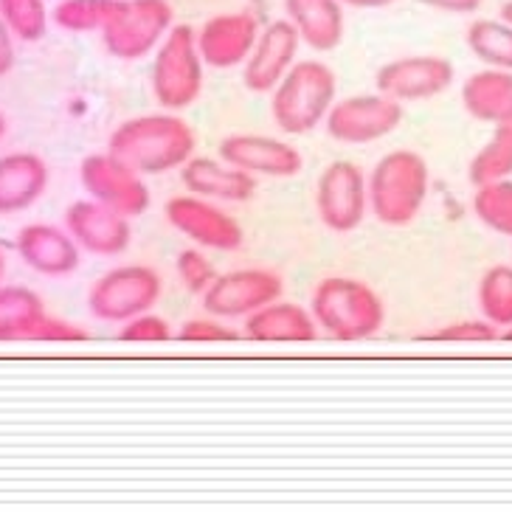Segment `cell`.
<instances>
[{
  "label": "cell",
  "mask_w": 512,
  "mask_h": 512,
  "mask_svg": "<svg viewBox=\"0 0 512 512\" xmlns=\"http://www.w3.org/2000/svg\"><path fill=\"white\" fill-rule=\"evenodd\" d=\"M285 20L299 31L302 43L330 54L347 37V6L341 0H282Z\"/></svg>",
  "instance_id": "obj_19"
},
{
  "label": "cell",
  "mask_w": 512,
  "mask_h": 512,
  "mask_svg": "<svg viewBox=\"0 0 512 512\" xmlns=\"http://www.w3.org/2000/svg\"><path fill=\"white\" fill-rule=\"evenodd\" d=\"M46 316V302L31 287H0V341H31Z\"/></svg>",
  "instance_id": "obj_24"
},
{
  "label": "cell",
  "mask_w": 512,
  "mask_h": 512,
  "mask_svg": "<svg viewBox=\"0 0 512 512\" xmlns=\"http://www.w3.org/2000/svg\"><path fill=\"white\" fill-rule=\"evenodd\" d=\"M316 211L335 234L361 228L369 214V175L352 161H332L316 181Z\"/></svg>",
  "instance_id": "obj_9"
},
{
  "label": "cell",
  "mask_w": 512,
  "mask_h": 512,
  "mask_svg": "<svg viewBox=\"0 0 512 512\" xmlns=\"http://www.w3.org/2000/svg\"><path fill=\"white\" fill-rule=\"evenodd\" d=\"M119 0H60L51 9V23L71 34H102Z\"/></svg>",
  "instance_id": "obj_28"
},
{
  "label": "cell",
  "mask_w": 512,
  "mask_h": 512,
  "mask_svg": "<svg viewBox=\"0 0 512 512\" xmlns=\"http://www.w3.org/2000/svg\"><path fill=\"white\" fill-rule=\"evenodd\" d=\"M302 37L299 31L282 20H273L265 29L259 31L254 51L248 62L242 65V82L251 93H271L287 71L299 62V51H302Z\"/></svg>",
  "instance_id": "obj_15"
},
{
  "label": "cell",
  "mask_w": 512,
  "mask_h": 512,
  "mask_svg": "<svg viewBox=\"0 0 512 512\" xmlns=\"http://www.w3.org/2000/svg\"><path fill=\"white\" fill-rule=\"evenodd\" d=\"M6 127H9V124H6V116L0 113V141H3V136H6Z\"/></svg>",
  "instance_id": "obj_41"
},
{
  "label": "cell",
  "mask_w": 512,
  "mask_h": 512,
  "mask_svg": "<svg viewBox=\"0 0 512 512\" xmlns=\"http://www.w3.org/2000/svg\"><path fill=\"white\" fill-rule=\"evenodd\" d=\"M470 54L487 68L512 71V23L504 17H476L465 31Z\"/></svg>",
  "instance_id": "obj_25"
},
{
  "label": "cell",
  "mask_w": 512,
  "mask_h": 512,
  "mask_svg": "<svg viewBox=\"0 0 512 512\" xmlns=\"http://www.w3.org/2000/svg\"><path fill=\"white\" fill-rule=\"evenodd\" d=\"M245 338H251L256 344H307L318 338V324L313 313L293 302L265 304L262 310H256L245 318Z\"/></svg>",
  "instance_id": "obj_22"
},
{
  "label": "cell",
  "mask_w": 512,
  "mask_h": 512,
  "mask_svg": "<svg viewBox=\"0 0 512 512\" xmlns=\"http://www.w3.org/2000/svg\"><path fill=\"white\" fill-rule=\"evenodd\" d=\"M203 74L206 62L197 48V31L175 23L152 54L150 88L155 102L172 113L192 107L203 93Z\"/></svg>",
  "instance_id": "obj_5"
},
{
  "label": "cell",
  "mask_w": 512,
  "mask_h": 512,
  "mask_svg": "<svg viewBox=\"0 0 512 512\" xmlns=\"http://www.w3.org/2000/svg\"><path fill=\"white\" fill-rule=\"evenodd\" d=\"M48 164L34 152L0 155V217L29 211L48 189Z\"/></svg>",
  "instance_id": "obj_20"
},
{
  "label": "cell",
  "mask_w": 512,
  "mask_h": 512,
  "mask_svg": "<svg viewBox=\"0 0 512 512\" xmlns=\"http://www.w3.org/2000/svg\"><path fill=\"white\" fill-rule=\"evenodd\" d=\"M338 76L324 60H299L271 91V116L287 136L321 127L338 102Z\"/></svg>",
  "instance_id": "obj_4"
},
{
  "label": "cell",
  "mask_w": 512,
  "mask_h": 512,
  "mask_svg": "<svg viewBox=\"0 0 512 512\" xmlns=\"http://www.w3.org/2000/svg\"><path fill=\"white\" fill-rule=\"evenodd\" d=\"M347 9H386V6H392L397 0H341Z\"/></svg>",
  "instance_id": "obj_38"
},
{
  "label": "cell",
  "mask_w": 512,
  "mask_h": 512,
  "mask_svg": "<svg viewBox=\"0 0 512 512\" xmlns=\"http://www.w3.org/2000/svg\"><path fill=\"white\" fill-rule=\"evenodd\" d=\"M175 26L169 0H119L116 12L102 29V46L121 62H138L155 54Z\"/></svg>",
  "instance_id": "obj_6"
},
{
  "label": "cell",
  "mask_w": 512,
  "mask_h": 512,
  "mask_svg": "<svg viewBox=\"0 0 512 512\" xmlns=\"http://www.w3.org/2000/svg\"><path fill=\"white\" fill-rule=\"evenodd\" d=\"M175 271H178L181 285L189 293H195V296H203L209 290L211 282L220 276L209 262V256L203 254L200 248H186V251H181L178 259H175Z\"/></svg>",
  "instance_id": "obj_31"
},
{
  "label": "cell",
  "mask_w": 512,
  "mask_h": 512,
  "mask_svg": "<svg viewBox=\"0 0 512 512\" xmlns=\"http://www.w3.org/2000/svg\"><path fill=\"white\" fill-rule=\"evenodd\" d=\"M178 341H186V344H228V341H237L240 332L231 330L223 324V318H192L186 321L178 335Z\"/></svg>",
  "instance_id": "obj_34"
},
{
  "label": "cell",
  "mask_w": 512,
  "mask_h": 512,
  "mask_svg": "<svg viewBox=\"0 0 512 512\" xmlns=\"http://www.w3.org/2000/svg\"><path fill=\"white\" fill-rule=\"evenodd\" d=\"M462 105L467 116L490 127L512 121V71L484 68L462 82Z\"/></svg>",
  "instance_id": "obj_23"
},
{
  "label": "cell",
  "mask_w": 512,
  "mask_h": 512,
  "mask_svg": "<svg viewBox=\"0 0 512 512\" xmlns=\"http://www.w3.org/2000/svg\"><path fill=\"white\" fill-rule=\"evenodd\" d=\"M3 271H6V259H3V251H0V279H3Z\"/></svg>",
  "instance_id": "obj_42"
},
{
  "label": "cell",
  "mask_w": 512,
  "mask_h": 512,
  "mask_svg": "<svg viewBox=\"0 0 512 512\" xmlns=\"http://www.w3.org/2000/svg\"><path fill=\"white\" fill-rule=\"evenodd\" d=\"M498 330L490 321H456L448 327H439L437 332L425 335V341H437V344H490L496 341Z\"/></svg>",
  "instance_id": "obj_33"
},
{
  "label": "cell",
  "mask_w": 512,
  "mask_h": 512,
  "mask_svg": "<svg viewBox=\"0 0 512 512\" xmlns=\"http://www.w3.org/2000/svg\"><path fill=\"white\" fill-rule=\"evenodd\" d=\"M456 79L451 60L439 54H414L380 65L375 74L377 91L392 96L400 105L428 102L448 91Z\"/></svg>",
  "instance_id": "obj_13"
},
{
  "label": "cell",
  "mask_w": 512,
  "mask_h": 512,
  "mask_svg": "<svg viewBox=\"0 0 512 512\" xmlns=\"http://www.w3.org/2000/svg\"><path fill=\"white\" fill-rule=\"evenodd\" d=\"M31 341H43V344H76V341H88V332L79 324H71L65 318L46 316L40 321V327L34 330Z\"/></svg>",
  "instance_id": "obj_35"
},
{
  "label": "cell",
  "mask_w": 512,
  "mask_h": 512,
  "mask_svg": "<svg viewBox=\"0 0 512 512\" xmlns=\"http://www.w3.org/2000/svg\"><path fill=\"white\" fill-rule=\"evenodd\" d=\"M161 273L150 265H119L102 273L88 290V310L107 324H124L150 313L161 299Z\"/></svg>",
  "instance_id": "obj_7"
},
{
  "label": "cell",
  "mask_w": 512,
  "mask_h": 512,
  "mask_svg": "<svg viewBox=\"0 0 512 512\" xmlns=\"http://www.w3.org/2000/svg\"><path fill=\"white\" fill-rule=\"evenodd\" d=\"M181 183L186 192L223 203H245L256 195V178L237 166L226 164L223 158L195 155L181 169Z\"/></svg>",
  "instance_id": "obj_21"
},
{
  "label": "cell",
  "mask_w": 512,
  "mask_h": 512,
  "mask_svg": "<svg viewBox=\"0 0 512 512\" xmlns=\"http://www.w3.org/2000/svg\"><path fill=\"white\" fill-rule=\"evenodd\" d=\"M15 34L6 26V20L0 17V76H6L15 68Z\"/></svg>",
  "instance_id": "obj_37"
},
{
  "label": "cell",
  "mask_w": 512,
  "mask_h": 512,
  "mask_svg": "<svg viewBox=\"0 0 512 512\" xmlns=\"http://www.w3.org/2000/svg\"><path fill=\"white\" fill-rule=\"evenodd\" d=\"M498 338H501V341H507V344H512V327H507V330L501 332Z\"/></svg>",
  "instance_id": "obj_40"
},
{
  "label": "cell",
  "mask_w": 512,
  "mask_h": 512,
  "mask_svg": "<svg viewBox=\"0 0 512 512\" xmlns=\"http://www.w3.org/2000/svg\"><path fill=\"white\" fill-rule=\"evenodd\" d=\"M403 116H406V110L392 96H383L380 91L358 93V96H347V99L335 102L324 127L332 141L349 144V147H363V144H375V141L392 136L403 124Z\"/></svg>",
  "instance_id": "obj_8"
},
{
  "label": "cell",
  "mask_w": 512,
  "mask_h": 512,
  "mask_svg": "<svg viewBox=\"0 0 512 512\" xmlns=\"http://www.w3.org/2000/svg\"><path fill=\"white\" fill-rule=\"evenodd\" d=\"M431 189V169L420 152H386L369 172V211L389 228L411 226Z\"/></svg>",
  "instance_id": "obj_3"
},
{
  "label": "cell",
  "mask_w": 512,
  "mask_h": 512,
  "mask_svg": "<svg viewBox=\"0 0 512 512\" xmlns=\"http://www.w3.org/2000/svg\"><path fill=\"white\" fill-rule=\"evenodd\" d=\"M195 150L197 136L192 124L172 110L121 121L107 138V152L133 166L144 178L181 172L189 158H195Z\"/></svg>",
  "instance_id": "obj_1"
},
{
  "label": "cell",
  "mask_w": 512,
  "mask_h": 512,
  "mask_svg": "<svg viewBox=\"0 0 512 512\" xmlns=\"http://www.w3.org/2000/svg\"><path fill=\"white\" fill-rule=\"evenodd\" d=\"M417 3L442 15H476L484 0H417Z\"/></svg>",
  "instance_id": "obj_36"
},
{
  "label": "cell",
  "mask_w": 512,
  "mask_h": 512,
  "mask_svg": "<svg viewBox=\"0 0 512 512\" xmlns=\"http://www.w3.org/2000/svg\"><path fill=\"white\" fill-rule=\"evenodd\" d=\"M65 228L82 251L96 256H119L130 248V217L107 209L99 200H76L65 211Z\"/></svg>",
  "instance_id": "obj_17"
},
{
  "label": "cell",
  "mask_w": 512,
  "mask_h": 512,
  "mask_svg": "<svg viewBox=\"0 0 512 512\" xmlns=\"http://www.w3.org/2000/svg\"><path fill=\"white\" fill-rule=\"evenodd\" d=\"M282 293H285V279L271 268H240V271L220 273L200 299L209 316L237 321L262 310L265 304L282 299Z\"/></svg>",
  "instance_id": "obj_12"
},
{
  "label": "cell",
  "mask_w": 512,
  "mask_h": 512,
  "mask_svg": "<svg viewBox=\"0 0 512 512\" xmlns=\"http://www.w3.org/2000/svg\"><path fill=\"white\" fill-rule=\"evenodd\" d=\"M501 17H504L507 23H512V0H507V3L501 6Z\"/></svg>",
  "instance_id": "obj_39"
},
{
  "label": "cell",
  "mask_w": 512,
  "mask_h": 512,
  "mask_svg": "<svg viewBox=\"0 0 512 512\" xmlns=\"http://www.w3.org/2000/svg\"><path fill=\"white\" fill-rule=\"evenodd\" d=\"M164 217L178 234L206 251L228 254V251H240L245 242L240 220H234L226 209L217 206V200H209V197L192 195V192L169 197Z\"/></svg>",
  "instance_id": "obj_11"
},
{
  "label": "cell",
  "mask_w": 512,
  "mask_h": 512,
  "mask_svg": "<svg viewBox=\"0 0 512 512\" xmlns=\"http://www.w3.org/2000/svg\"><path fill=\"white\" fill-rule=\"evenodd\" d=\"M476 302L484 321H490L496 330L512 327V265H493L482 273Z\"/></svg>",
  "instance_id": "obj_27"
},
{
  "label": "cell",
  "mask_w": 512,
  "mask_h": 512,
  "mask_svg": "<svg viewBox=\"0 0 512 512\" xmlns=\"http://www.w3.org/2000/svg\"><path fill=\"white\" fill-rule=\"evenodd\" d=\"M15 251L23 259V265L40 276H68L79 268L82 259V248L68 234V228L48 226V223H31L20 228Z\"/></svg>",
  "instance_id": "obj_18"
},
{
  "label": "cell",
  "mask_w": 512,
  "mask_h": 512,
  "mask_svg": "<svg viewBox=\"0 0 512 512\" xmlns=\"http://www.w3.org/2000/svg\"><path fill=\"white\" fill-rule=\"evenodd\" d=\"M473 214L482 220V226L512 240V178L476 186Z\"/></svg>",
  "instance_id": "obj_29"
},
{
  "label": "cell",
  "mask_w": 512,
  "mask_h": 512,
  "mask_svg": "<svg viewBox=\"0 0 512 512\" xmlns=\"http://www.w3.org/2000/svg\"><path fill=\"white\" fill-rule=\"evenodd\" d=\"M259 31H262L259 20L248 9L220 12V15L209 17L197 29V48H200L206 68H214V71L242 68L254 51Z\"/></svg>",
  "instance_id": "obj_14"
},
{
  "label": "cell",
  "mask_w": 512,
  "mask_h": 512,
  "mask_svg": "<svg viewBox=\"0 0 512 512\" xmlns=\"http://www.w3.org/2000/svg\"><path fill=\"white\" fill-rule=\"evenodd\" d=\"M172 338H175L172 324L166 318L155 316L152 310L124 321L119 330V341H124V344H164Z\"/></svg>",
  "instance_id": "obj_32"
},
{
  "label": "cell",
  "mask_w": 512,
  "mask_h": 512,
  "mask_svg": "<svg viewBox=\"0 0 512 512\" xmlns=\"http://www.w3.org/2000/svg\"><path fill=\"white\" fill-rule=\"evenodd\" d=\"M0 17L20 43H40L51 26L46 0H0Z\"/></svg>",
  "instance_id": "obj_30"
},
{
  "label": "cell",
  "mask_w": 512,
  "mask_h": 512,
  "mask_svg": "<svg viewBox=\"0 0 512 512\" xmlns=\"http://www.w3.org/2000/svg\"><path fill=\"white\" fill-rule=\"evenodd\" d=\"M220 158L254 178H296L304 169L302 150L282 138L234 133L220 141Z\"/></svg>",
  "instance_id": "obj_16"
},
{
  "label": "cell",
  "mask_w": 512,
  "mask_h": 512,
  "mask_svg": "<svg viewBox=\"0 0 512 512\" xmlns=\"http://www.w3.org/2000/svg\"><path fill=\"white\" fill-rule=\"evenodd\" d=\"M467 178L473 186L512 178V121L493 127V136L470 158Z\"/></svg>",
  "instance_id": "obj_26"
},
{
  "label": "cell",
  "mask_w": 512,
  "mask_h": 512,
  "mask_svg": "<svg viewBox=\"0 0 512 512\" xmlns=\"http://www.w3.org/2000/svg\"><path fill=\"white\" fill-rule=\"evenodd\" d=\"M79 181L93 200L105 203L107 209L119 211L130 220L141 217L152 206L150 186L144 183V175L124 164L113 152L85 155L79 164Z\"/></svg>",
  "instance_id": "obj_10"
},
{
  "label": "cell",
  "mask_w": 512,
  "mask_h": 512,
  "mask_svg": "<svg viewBox=\"0 0 512 512\" xmlns=\"http://www.w3.org/2000/svg\"><path fill=\"white\" fill-rule=\"evenodd\" d=\"M310 313L318 330L335 341L358 344L366 341L386 324V304L377 290L355 276H327L310 296Z\"/></svg>",
  "instance_id": "obj_2"
}]
</instances>
